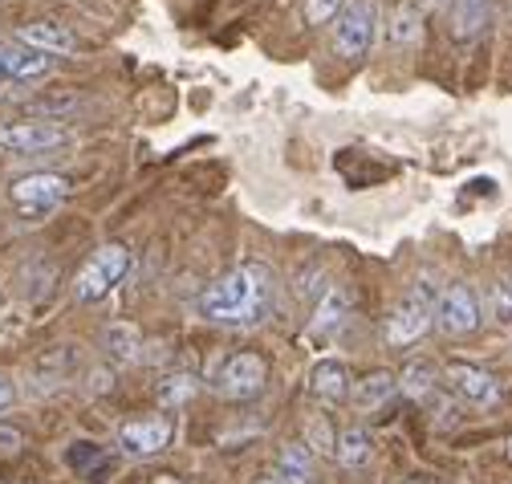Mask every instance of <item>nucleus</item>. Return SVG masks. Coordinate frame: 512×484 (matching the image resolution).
<instances>
[{
	"label": "nucleus",
	"mask_w": 512,
	"mask_h": 484,
	"mask_svg": "<svg viewBox=\"0 0 512 484\" xmlns=\"http://www.w3.org/2000/svg\"><path fill=\"white\" fill-rule=\"evenodd\" d=\"M70 464H74L82 476H90V480H102V476L110 472V456H106L98 444H74V448H70Z\"/></svg>",
	"instance_id": "5701e85b"
},
{
	"label": "nucleus",
	"mask_w": 512,
	"mask_h": 484,
	"mask_svg": "<svg viewBox=\"0 0 512 484\" xmlns=\"http://www.w3.org/2000/svg\"><path fill=\"white\" fill-rule=\"evenodd\" d=\"M265 383H269V358L256 354V350H236L224 362H216V371H212L216 395H224L232 403L256 399L265 391Z\"/></svg>",
	"instance_id": "f03ea898"
},
{
	"label": "nucleus",
	"mask_w": 512,
	"mask_h": 484,
	"mask_svg": "<svg viewBox=\"0 0 512 484\" xmlns=\"http://www.w3.org/2000/svg\"><path fill=\"white\" fill-rule=\"evenodd\" d=\"M435 326V297L427 285H415L387 318V342L391 346H415Z\"/></svg>",
	"instance_id": "39448f33"
},
{
	"label": "nucleus",
	"mask_w": 512,
	"mask_h": 484,
	"mask_svg": "<svg viewBox=\"0 0 512 484\" xmlns=\"http://www.w3.org/2000/svg\"><path fill=\"white\" fill-rule=\"evenodd\" d=\"M427 5H431V9H439V13H443V9H452V0H427Z\"/></svg>",
	"instance_id": "2f4dec72"
},
{
	"label": "nucleus",
	"mask_w": 512,
	"mask_h": 484,
	"mask_svg": "<svg viewBox=\"0 0 512 484\" xmlns=\"http://www.w3.org/2000/svg\"><path fill=\"white\" fill-rule=\"evenodd\" d=\"M191 395H196V375H171V379L159 383V399H163L167 407H179V403H187Z\"/></svg>",
	"instance_id": "393cba45"
},
{
	"label": "nucleus",
	"mask_w": 512,
	"mask_h": 484,
	"mask_svg": "<svg viewBox=\"0 0 512 484\" xmlns=\"http://www.w3.org/2000/svg\"><path fill=\"white\" fill-rule=\"evenodd\" d=\"M13 399H17V387H13V379H5V375H0V411H9V407H13Z\"/></svg>",
	"instance_id": "c756f323"
},
{
	"label": "nucleus",
	"mask_w": 512,
	"mask_h": 484,
	"mask_svg": "<svg viewBox=\"0 0 512 484\" xmlns=\"http://www.w3.org/2000/svg\"><path fill=\"white\" fill-rule=\"evenodd\" d=\"M277 472L289 476L293 484H305L309 472H313V452L305 444H285L281 456H277Z\"/></svg>",
	"instance_id": "4be33fe9"
},
{
	"label": "nucleus",
	"mask_w": 512,
	"mask_h": 484,
	"mask_svg": "<svg viewBox=\"0 0 512 484\" xmlns=\"http://www.w3.org/2000/svg\"><path fill=\"white\" fill-rule=\"evenodd\" d=\"M106 350H110L114 362H135L139 350H143V334H139V326H126V322L110 326V330H106Z\"/></svg>",
	"instance_id": "aec40b11"
},
{
	"label": "nucleus",
	"mask_w": 512,
	"mask_h": 484,
	"mask_svg": "<svg viewBox=\"0 0 512 484\" xmlns=\"http://www.w3.org/2000/svg\"><path fill=\"white\" fill-rule=\"evenodd\" d=\"M488 9H492V0H452V33L460 41L476 37L488 25Z\"/></svg>",
	"instance_id": "6ab92c4d"
},
{
	"label": "nucleus",
	"mask_w": 512,
	"mask_h": 484,
	"mask_svg": "<svg viewBox=\"0 0 512 484\" xmlns=\"http://www.w3.org/2000/svg\"><path fill=\"white\" fill-rule=\"evenodd\" d=\"M309 391L322 403H346L350 399V371L342 362H317L309 375Z\"/></svg>",
	"instance_id": "2eb2a0df"
},
{
	"label": "nucleus",
	"mask_w": 512,
	"mask_h": 484,
	"mask_svg": "<svg viewBox=\"0 0 512 484\" xmlns=\"http://www.w3.org/2000/svg\"><path fill=\"white\" fill-rule=\"evenodd\" d=\"M354 407L358 411H378V407H387L395 395H399V375L391 371H370L362 383H354Z\"/></svg>",
	"instance_id": "4468645a"
},
{
	"label": "nucleus",
	"mask_w": 512,
	"mask_h": 484,
	"mask_svg": "<svg viewBox=\"0 0 512 484\" xmlns=\"http://www.w3.org/2000/svg\"><path fill=\"white\" fill-rule=\"evenodd\" d=\"M492 318L504 322V326H512V281L508 277L492 285Z\"/></svg>",
	"instance_id": "bb28decb"
},
{
	"label": "nucleus",
	"mask_w": 512,
	"mask_h": 484,
	"mask_svg": "<svg viewBox=\"0 0 512 484\" xmlns=\"http://www.w3.org/2000/svg\"><path fill=\"white\" fill-rule=\"evenodd\" d=\"M435 326L447 334V338H464L480 326V297L472 293V285L456 281L447 285L435 301Z\"/></svg>",
	"instance_id": "0eeeda50"
},
{
	"label": "nucleus",
	"mask_w": 512,
	"mask_h": 484,
	"mask_svg": "<svg viewBox=\"0 0 512 484\" xmlns=\"http://www.w3.org/2000/svg\"><path fill=\"white\" fill-rule=\"evenodd\" d=\"M17 41L37 49V53H78V37L70 25H61V21H29L17 29Z\"/></svg>",
	"instance_id": "ddd939ff"
},
{
	"label": "nucleus",
	"mask_w": 512,
	"mask_h": 484,
	"mask_svg": "<svg viewBox=\"0 0 512 484\" xmlns=\"http://www.w3.org/2000/svg\"><path fill=\"white\" fill-rule=\"evenodd\" d=\"M126 273H131V249L126 245H106L82 265V273L74 281V297L86 301V306L90 301H102Z\"/></svg>",
	"instance_id": "20e7f679"
},
{
	"label": "nucleus",
	"mask_w": 512,
	"mask_h": 484,
	"mask_svg": "<svg viewBox=\"0 0 512 484\" xmlns=\"http://www.w3.org/2000/svg\"><path fill=\"white\" fill-rule=\"evenodd\" d=\"M399 391H403L407 399H415V403H431V399L439 395V375H435V367H431L427 358L407 362L403 375H399Z\"/></svg>",
	"instance_id": "f3484780"
},
{
	"label": "nucleus",
	"mask_w": 512,
	"mask_h": 484,
	"mask_svg": "<svg viewBox=\"0 0 512 484\" xmlns=\"http://www.w3.org/2000/svg\"><path fill=\"white\" fill-rule=\"evenodd\" d=\"M346 318H350V293L346 289H330L313 310V334L330 338V334H338L346 326Z\"/></svg>",
	"instance_id": "a211bd4d"
},
{
	"label": "nucleus",
	"mask_w": 512,
	"mask_h": 484,
	"mask_svg": "<svg viewBox=\"0 0 512 484\" xmlns=\"http://www.w3.org/2000/svg\"><path fill=\"white\" fill-rule=\"evenodd\" d=\"M387 33H391V41H395V45H419V37H423L419 9L403 0V5L391 13V29H387Z\"/></svg>",
	"instance_id": "412c9836"
},
{
	"label": "nucleus",
	"mask_w": 512,
	"mask_h": 484,
	"mask_svg": "<svg viewBox=\"0 0 512 484\" xmlns=\"http://www.w3.org/2000/svg\"><path fill=\"white\" fill-rule=\"evenodd\" d=\"M370 456H374V440H370V432H366V428H358V423H350V428H342V432H338L334 460H338L346 472L366 468V464H370Z\"/></svg>",
	"instance_id": "dca6fc26"
},
{
	"label": "nucleus",
	"mask_w": 512,
	"mask_h": 484,
	"mask_svg": "<svg viewBox=\"0 0 512 484\" xmlns=\"http://www.w3.org/2000/svg\"><path fill=\"white\" fill-rule=\"evenodd\" d=\"M334 444H338V436H334V428H330V419H326V415H313V419L305 423V448H309V452H334Z\"/></svg>",
	"instance_id": "b1692460"
},
{
	"label": "nucleus",
	"mask_w": 512,
	"mask_h": 484,
	"mask_svg": "<svg viewBox=\"0 0 512 484\" xmlns=\"http://www.w3.org/2000/svg\"><path fill=\"white\" fill-rule=\"evenodd\" d=\"M74 367H78V350L74 346H49L33 367H29V379H33V391L41 395V391H53V387H61L70 375H74Z\"/></svg>",
	"instance_id": "f8f14e48"
},
{
	"label": "nucleus",
	"mask_w": 512,
	"mask_h": 484,
	"mask_svg": "<svg viewBox=\"0 0 512 484\" xmlns=\"http://www.w3.org/2000/svg\"><path fill=\"white\" fill-rule=\"evenodd\" d=\"M256 484H293V480H289V476H281V472H269V476H261Z\"/></svg>",
	"instance_id": "7c9ffc66"
},
{
	"label": "nucleus",
	"mask_w": 512,
	"mask_h": 484,
	"mask_svg": "<svg viewBox=\"0 0 512 484\" xmlns=\"http://www.w3.org/2000/svg\"><path fill=\"white\" fill-rule=\"evenodd\" d=\"M70 135L57 123H41V118H29V123H0V151L13 155H41L49 147H61Z\"/></svg>",
	"instance_id": "1a4fd4ad"
},
{
	"label": "nucleus",
	"mask_w": 512,
	"mask_h": 484,
	"mask_svg": "<svg viewBox=\"0 0 512 484\" xmlns=\"http://www.w3.org/2000/svg\"><path fill=\"white\" fill-rule=\"evenodd\" d=\"M374 33H378L374 0H346V9L334 17V53L346 57V62H358V57L370 53Z\"/></svg>",
	"instance_id": "7ed1b4c3"
},
{
	"label": "nucleus",
	"mask_w": 512,
	"mask_h": 484,
	"mask_svg": "<svg viewBox=\"0 0 512 484\" xmlns=\"http://www.w3.org/2000/svg\"><path fill=\"white\" fill-rule=\"evenodd\" d=\"M53 74V57L37 53L21 41H0V86L9 82H41Z\"/></svg>",
	"instance_id": "9d476101"
},
{
	"label": "nucleus",
	"mask_w": 512,
	"mask_h": 484,
	"mask_svg": "<svg viewBox=\"0 0 512 484\" xmlns=\"http://www.w3.org/2000/svg\"><path fill=\"white\" fill-rule=\"evenodd\" d=\"M447 383H452V391L460 399H468L476 407H492L500 399V383L488 371L472 367V362H452V367H447Z\"/></svg>",
	"instance_id": "9b49d317"
},
{
	"label": "nucleus",
	"mask_w": 512,
	"mask_h": 484,
	"mask_svg": "<svg viewBox=\"0 0 512 484\" xmlns=\"http://www.w3.org/2000/svg\"><path fill=\"white\" fill-rule=\"evenodd\" d=\"M297 293H301V297H317V301H322V297L330 293V289H326V273L317 269V265H313V269H305V273L297 277Z\"/></svg>",
	"instance_id": "cd10ccee"
},
{
	"label": "nucleus",
	"mask_w": 512,
	"mask_h": 484,
	"mask_svg": "<svg viewBox=\"0 0 512 484\" xmlns=\"http://www.w3.org/2000/svg\"><path fill=\"white\" fill-rule=\"evenodd\" d=\"M175 436V423L167 415H143V419H126L118 428V448L135 460L159 456Z\"/></svg>",
	"instance_id": "6e6552de"
},
{
	"label": "nucleus",
	"mask_w": 512,
	"mask_h": 484,
	"mask_svg": "<svg viewBox=\"0 0 512 484\" xmlns=\"http://www.w3.org/2000/svg\"><path fill=\"white\" fill-rule=\"evenodd\" d=\"M504 452H508V460H512V436H508V444H504Z\"/></svg>",
	"instance_id": "473e14b6"
},
{
	"label": "nucleus",
	"mask_w": 512,
	"mask_h": 484,
	"mask_svg": "<svg viewBox=\"0 0 512 484\" xmlns=\"http://www.w3.org/2000/svg\"><path fill=\"white\" fill-rule=\"evenodd\" d=\"M273 293H277L273 269L261 261H244L204 289L200 314L216 326H256V322L269 318Z\"/></svg>",
	"instance_id": "f257e3e1"
},
{
	"label": "nucleus",
	"mask_w": 512,
	"mask_h": 484,
	"mask_svg": "<svg viewBox=\"0 0 512 484\" xmlns=\"http://www.w3.org/2000/svg\"><path fill=\"white\" fill-rule=\"evenodd\" d=\"M25 448V436L17 428H0V456H17Z\"/></svg>",
	"instance_id": "c85d7f7f"
},
{
	"label": "nucleus",
	"mask_w": 512,
	"mask_h": 484,
	"mask_svg": "<svg viewBox=\"0 0 512 484\" xmlns=\"http://www.w3.org/2000/svg\"><path fill=\"white\" fill-rule=\"evenodd\" d=\"M346 9V0H305V21L309 25H330Z\"/></svg>",
	"instance_id": "a878e982"
},
{
	"label": "nucleus",
	"mask_w": 512,
	"mask_h": 484,
	"mask_svg": "<svg viewBox=\"0 0 512 484\" xmlns=\"http://www.w3.org/2000/svg\"><path fill=\"white\" fill-rule=\"evenodd\" d=\"M70 196V184L53 171H37V175H25L9 188V200L13 208L25 216V220H45L61 200Z\"/></svg>",
	"instance_id": "423d86ee"
}]
</instances>
